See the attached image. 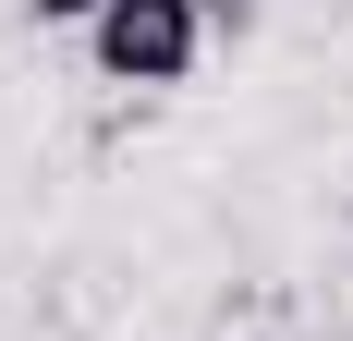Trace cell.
<instances>
[{"label": "cell", "mask_w": 353, "mask_h": 341, "mask_svg": "<svg viewBox=\"0 0 353 341\" xmlns=\"http://www.w3.org/2000/svg\"><path fill=\"white\" fill-rule=\"evenodd\" d=\"M85 61H98V86L171 98V86H195V61H208V25H195V0H110L98 25H85Z\"/></svg>", "instance_id": "cell-1"}, {"label": "cell", "mask_w": 353, "mask_h": 341, "mask_svg": "<svg viewBox=\"0 0 353 341\" xmlns=\"http://www.w3.org/2000/svg\"><path fill=\"white\" fill-rule=\"evenodd\" d=\"M256 12H268V0H195V25H208V37H256Z\"/></svg>", "instance_id": "cell-2"}, {"label": "cell", "mask_w": 353, "mask_h": 341, "mask_svg": "<svg viewBox=\"0 0 353 341\" xmlns=\"http://www.w3.org/2000/svg\"><path fill=\"white\" fill-rule=\"evenodd\" d=\"M25 12H37V25H98L110 0H25Z\"/></svg>", "instance_id": "cell-3"}]
</instances>
